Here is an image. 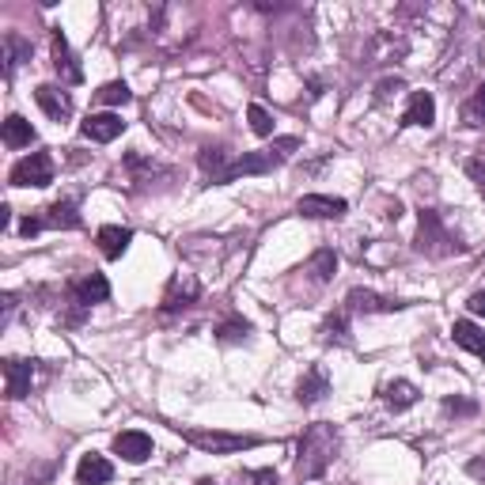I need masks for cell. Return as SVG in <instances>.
<instances>
[{
	"mask_svg": "<svg viewBox=\"0 0 485 485\" xmlns=\"http://www.w3.org/2000/svg\"><path fill=\"white\" fill-rule=\"evenodd\" d=\"M341 452V428L330 421H315L296 440V481H315L330 471Z\"/></svg>",
	"mask_w": 485,
	"mask_h": 485,
	"instance_id": "1",
	"label": "cell"
},
{
	"mask_svg": "<svg viewBox=\"0 0 485 485\" xmlns=\"http://www.w3.org/2000/svg\"><path fill=\"white\" fill-rule=\"evenodd\" d=\"M183 440L205 455H236L258 447V436H239V433H217V428H183Z\"/></svg>",
	"mask_w": 485,
	"mask_h": 485,
	"instance_id": "2",
	"label": "cell"
},
{
	"mask_svg": "<svg viewBox=\"0 0 485 485\" xmlns=\"http://www.w3.org/2000/svg\"><path fill=\"white\" fill-rule=\"evenodd\" d=\"M413 247H418L421 255H428V258H447V255H455L459 250V243L452 239V231L444 228L440 212H433V209H421V228H418Z\"/></svg>",
	"mask_w": 485,
	"mask_h": 485,
	"instance_id": "3",
	"label": "cell"
},
{
	"mask_svg": "<svg viewBox=\"0 0 485 485\" xmlns=\"http://www.w3.org/2000/svg\"><path fill=\"white\" fill-rule=\"evenodd\" d=\"M46 228H80V209H76L73 197H61V202L42 209L39 217H27L20 224L23 236H39V231H46Z\"/></svg>",
	"mask_w": 485,
	"mask_h": 485,
	"instance_id": "4",
	"label": "cell"
},
{
	"mask_svg": "<svg viewBox=\"0 0 485 485\" xmlns=\"http://www.w3.org/2000/svg\"><path fill=\"white\" fill-rule=\"evenodd\" d=\"M8 183L20 186V190H27V186H34V190L49 186V183H53V159H49V152H31V156H23L20 164L8 171Z\"/></svg>",
	"mask_w": 485,
	"mask_h": 485,
	"instance_id": "5",
	"label": "cell"
},
{
	"mask_svg": "<svg viewBox=\"0 0 485 485\" xmlns=\"http://www.w3.org/2000/svg\"><path fill=\"white\" fill-rule=\"evenodd\" d=\"M197 300H202V281H197L193 274H186V269H178V274L167 281V289H164V303H159V311H164V315L186 311V308H193Z\"/></svg>",
	"mask_w": 485,
	"mask_h": 485,
	"instance_id": "6",
	"label": "cell"
},
{
	"mask_svg": "<svg viewBox=\"0 0 485 485\" xmlns=\"http://www.w3.org/2000/svg\"><path fill=\"white\" fill-rule=\"evenodd\" d=\"M68 303L80 311L87 308H95V303H106L111 300V281H106L103 274H84V277H73L68 281V289H65Z\"/></svg>",
	"mask_w": 485,
	"mask_h": 485,
	"instance_id": "7",
	"label": "cell"
},
{
	"mask_svg": "<svg viewBox=\"0 0 485 485\" xmlns=\"http://www.w3.org/2000/svg\"><path fill=\"white\" fill-rule=\"evenodd\" d=\"M296 212L308 220H341L349 212L346 197H330V193H303L296 202Z\"/></svg>",
	"mask_w": 485,
	"mask_h": 485,
	"instance_id": "8",
	"label": "cell"
},
{
	"mask_svg": "<svg viewBox=\"0 0 485 485\" xmlns=\"http://www.w3.org/2000/svg\"><path fill=\"white\" fill-rule=\"evenodd\" d=\"M34 372H39V364L27 361V356H8L4 361V380H8V399L20 402L31 394V383H34Z\"/></svg>",
	"mask_w": 485,
	"mask_h": 485,
	"instance_id": "9",
	"label": "cell"
},
{
	"mask_svg": "<svg viewBox=\"0 0 485 485\" xmlns=\"http://www.w3.org/2000/svg\"><path fill=\"white\" fill-rule=\"evenodd\" d=\"M406 303L402 300H391V296H380L372 289H353L346 296V311H361V315H391V311H402Z\"/></svg>",
	"mask_w": 485,
	"mask_h": 485,
	"instance_id": "10",
	"label": "cell"
},
{
	"mask_svg": "<svg viewBox=\"0 0 485 485\" xmlns=\"http://www.w3.org/2000/svg\"><path fill=\"white\" fill-rule=\"evenodd\" d=\"M34 103H39L46 111V118H53V121L73 118V95H68L65 87H58V84H39L34 87Z\"/></svg>",
	"mask_w": 485,
	"mask_h": 485,
	"instance_id": "11",
	"label": "cell"
},
{
	"mask_svg": "<svg viewBox=\"0 0 485 485\" xmlns=\"http://www.w3.org/2000/svg\"><path fill=\"white\" fill-rule=\"evenodd\" d=\"M80 133L87 140H95V145H111V140H118L125 133V121L111 111H103V114H87V121L80 125Z\"/></svg>",
	"mask_w": 485,
	"mask_h": 485,
	"instance_id": "12",
	"label": "cell"
},
{
	"mask_svg": "<svg viewBox=\"0 0 485 485\" xmlns=\"http://www.w3.org/2000/svg\"><path fill=\"white\" fill-rule=\"evenodd\" d=\"M49 42H53V68H58V76H61L65 84H80V80H84V68L76 65L73 49H68V39L61 34V27L49 34Z\"/></svg>",
	"mask_w": 485,
	"mask_h": 485,
	"instance_id": "13",
	"label": "cell"
},
{
	"mask_svg": "<svg viewBox=\"0 0 485 485\" xmlns=\"http://www.w3.org/2000/svg\"><path fill=\"white\" fill-rule=\"evenodd\" d=\"M330 394V375L322 372L319 364H311L308 372H303V380L296 383V402L300 406H315V402H322Z\"/></svg>",
	"mask_w": 485,
	"mask_h": 485,
	"instance_id": "14",
	"label": "cell"
},
{
	"mask_svg": "<svg viewBox=\"0 0 485 485\" xmlns=\"http://www.w3.org/2000/svg\"><path fill=\"white\" fill-rule=\"evenodd\" d=\"M114 455H121L125 463H145L152 455V436L140 433V428H130V433L114 436Z\"/></svg>",
	"mask_w": 485,
	"mask_h": 485,
	"instance_id": "15",
	"label": "cell"
},
{
	"mask_svg": "<svg viewBox=\"0 0 485 485\" xmlns=\"http://www.w3.org/2000/svg\"><path fill=\"white\" fill-rule=\"evenodd\" d=\"M231 156L224 145H205L202 152H197V164H202V171H205V178L212 186H224V175H228V167H231Z\"/></svg>",
	"mask_w": 485,
	"mask_h": 485,
	"instance_id": "16",
	"label": "cell"
},
{
	"mask_svg": "<svg viewBox=\"0 0 485 485\" xmlns=\"http://www.w3.org/2000/svg\"><path fill=\"white\" fill-rule=\"evenodd\" d=\"M95 243H99V250H103V258H121L125 250H130V243H133V228H121V224H103L99 228V236H95Z\"/></svg>",
	"mask_w": 485,
	"mask_h": 485,
	"instance_id": "17",
	"label": "cell"
},
{
	"mask_svg": "<svg viewBox=\"0 0 485 485\" xmlns=\"http://www.w3.org/2000/svg\"><path fill=\"white\" fill-rule=\"evenodd\" d=\"M111 478H114V466H111V459H106V455L87 452L80 459V466H76V481L80 485H106Z\"/></svg>",
	"mask_w": 485,
	"mask_h": 485,
	"instance_id": "18",
	"label": "cell"
},
{
	"mask_svg": "<svg viewBox=\"0 0 485 485\" xmlns=\"http://www.w3.org/2000/svg\"><path fill=\"white\" fill-rule=\"evenodd\" d=\"M433 121H436V99L428 92H413L406 114H402V125H425V130H428Z\"/></svg>",
	"mask_w": 485,
	"mask_h": 485,
	"instance_id": "19",
	"label": "cell"
},
{
	"mask_svg": "<svg viewBox=\"0 0 485 485\" xmlns=\"http://www.w3.org/2000/svg\"><path fill=\"white\" fill-rule=\"evenodd\" d=\"M452 337H455V346H459V349L474 353V356H485V330L478 327V322L459 319L455 327H452Z\"/></svg>",
	"mask_w": 485,
	"mask_h": 485,
	"instance_id": "20",
	"label": "cell"
},
{
	"mask_svg": "<svg viewBox=\"0 0 485 485\" xmlns=\"http://www.w3.org/2000/svg\"><path fill=\"white\" fill-rule=\"evenodd\" d=\"M421 399V391L413 387L409 380H391V383H383V402L394 409V413H402V409H409L413 402Z\"/></svg>",
	"mask_w": 485,
	"mask_h": 485,
	"instance_id": "21",
	"label": "cell"
},
{
	"mask_svg": "<svg viewBox=\"0 0 485 485\" xmlns=\"http://www.w3.org/2000/svg\"><path fill=\"white\" fill-rule=\"evenodd\" d=\"M4 145L15 152V148H31L34 145V125L20 114H8L4 118Z\"/></svg>",
	"mask_w": 485,
	"mask_h": 485,
	"instance_id": "22",
	"label": "cell"
},
{
	"mask_svg": "<svg viewBox=\"0 0 485 485\" xmlns=\"http://www.w3.org/2000/svg\"><path fill=\"white\" fill-rule=\"evenodd\" d=\"M27 58H31V42L23 39V34L8 31V34H4V76L12 80L15 68H20V61H27Z\"/></svg>",
	"mask_w": 485,
	"mask_h": 485,
	"instance_id": "23",
	"label": "cell"
},
{
	"mask_svg": "<svg viewBox=\"0 0 485 485\" xmlns=\"http://www.w3.org/2000/svg\"><path fill=\"white\" fill-rule=\"evenodd\" d=\"M334 269H337V255L330 247H322V250H315L311 255V262H308V274L319 281V284H327V281H334Z\"/></svg>",
	"mask_w": 485,
	"mask_h": 485,
	"instance_id": "24",
	"label": "cell"
},
{
	"mask_svg": "<svg viewBox=\"0 0 485 485\" xmlns=\"http://www.w3.org/2000/svg\"><path fill=\"white\" fill-rule=\"evenodd\" d=\"M459 118H463V125H466V130H481V125H485V84L478 87V92H474L471 99L463 103Z\"/></svg>",
	"mask_w": 485,
	"mask_h": 485,
	"instance_id": "25",
	"label": "cell"
},
{
	"mask_svg": "<svg viewBox=\"0 0 485 485\" xmlns=\"http://www.w3.org/2000/svg\"><path fill=\"white\" fill-rule=\"evenodd\" d=\"M322 341H334V346H349V311H334L322 322Z\"/></svg>",
	"mask_w": 485,
	"mask_h": 485,
	"instance_id": "26",
	"label": "cell"
},
{
	"mask_svg": "<svg viewBox=\"0 0 485 485\" xmlns=\"http://www.w3.org/2000/svg\"><path fill=\"white\" fill-rule=\"evenodd\" d=\"M95 99H99L103 106H125V103L133 99V92H130V84H125V80H111V84L99 87Z\"/></svg>",
	"mask_w": 485,
	"mask_h": 485,
	"instance_id": "27",
	"label": "cell"
},
{
	"mask_svg": "<svg viewBox=\"0 0 485 485\" xmlns=\"http://www.w3.org/2000/svg\"><path fill=\"white\" fill-rule=\"evenodd\" d=\"M217 337L220 341H247L250 337V322L247 319H228L217 327Z\"/></svg>",
	"mask_w": 485,
	"mask_h": 485,
	"instance_id": "28",
	"label": "cell"
},
{
	"mask_svg": "<svg viewBox=\"0 0 485 485\" xmlns=\"http://www.w3.org/2000/svg\"><path fill=\"white\" fill-rule=\"evenodd\" d=\"M247 118H250V130H255L258 137H269V133H274V118H269V111H265L262 103H250Z\"/></svg>",
	"mask_w": 485,
	"mask_h": 485,
	"instance_id": "29",
	"label": "cell"
},
{
	"mask_svg": "<svg viewBox=\"0 0 485 485\" xmlns=\"http://www.w3.org/2000/svg\"><path fill=\"white\" fill-rule=\"evenodd\" d=\"M474 409H478V402H471V399H444V413H455V418H466Z\"/></svg>",
	"mask_w": 485,
	"mask_h": 485,
	"instance_id": "30",
	"label": "cell"
},
{
	"mask_svg": "<svg viewBox=\"0 0 485 485\" xmlns=\"http://www.w3.org/2000/svg\"><path fill=\"white\" fill-rule=\"evenodd\" d=\"M466 175L478 183V190L485 193V156H474V159H466Z\"/></svg>",
	"mask_w": 485,
	"mask_h": 485,
	"instance_id": "31",
	"label": "cell"
},
{
	"mask_svg": "<svg viewBox=\"0 0 485 485\" xmlns=\"http://www.w3.org/2000/svg\"><path fill=\"white\" fill-rule=\"evenodd\" d=\"M402 76H387V80H380V84H375V99H391L394 92H402Z\"/></svg>",
	"mask_w": 485,
	"mask_h": 485,
	"instance_id": "32",
	"label": "cell"
},
{
	"mask_svg": "<svg viewBox=\"0 0 485 485\" xmlns=\"http://www.w3.org/2000/svg\"><path fill=\"white\" fill-rule=\"evenodd\" d=\"M250 481H255V485H277V471H269V466H265V471H255V474H247Z\"/></svg>",
	"mask_w": 485,
	"mask_h": 485,
	"instance_id": "33",
	"label": "cell"
},
{
	"mask_svg": "<svg viewBox=\"0 0 485 485\" xmlns=\"http://www.w3.org/2000/svg\"><path fill=\"white\" fill-rule=\"evenodd\" d=\"M466 308H471V315H485V292H474L466 300Z\"/></svg>",
	"mask_w": 485,
	"mask_h": 485,
	"instance_id": "34",
	"label": "cell"
},
{
	"mask_svg": "<svg viewBox=\"0 0 485 485\" xmlns=\"http://www.w3.org/2000/svg\"><path fill=\"white\" fill-rule=\"evenodd\" d=\"M466 471H471L474 478H481V481H485V455H481V459H474L471 466H466Z\"/></svg>",
	"mask_w": 485,
	"mask_h": 485,
	"instance_id": "35",
	"label": "cell"
}]
</instances>
